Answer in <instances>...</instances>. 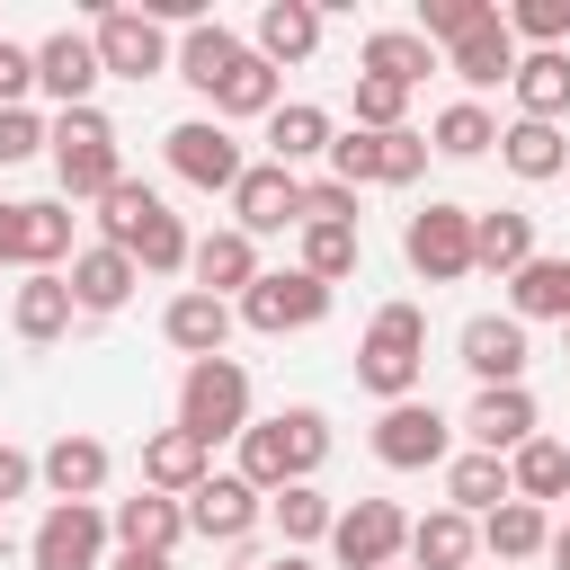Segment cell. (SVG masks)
Returning a JSON list of instances; mask_svg holds the SVG:
<instances>
[{
    "label": "cell",
    "mask_w": 570,
    "mask_h": 570,
    "mask_svg": "<svg viewBox=\"0 0 570 570\" xmlns=\"http://www.w3.org/2000/svg\"><path fill=\"white\" fill-rule=\"evenodd\" d=\"M232 330H240V312H232V303H214V294H196V285H187V294H169V312H160V338H169L187 365H196V356H223V347H232Z\"/></svg>",
    "instance_id": "d4e9b609"
},
{
    "label": "cell",
    "mask_w": 570,
    "mask_h": 570,
    "mask_svg": "<svg viewBox=\"0 0 570 570\" xmlns=\"http://www.w3.org/2000/svg\"><path fill=\"white\" fill-rule=\"evenodd\" d=\"M561 347H570V321H561Z\"/></svg>",
    "instance_id": "db71d44e"
},
{
    "label": "cell",
    "mask_w": 570,
    "mask_h": 570,
    "mask_svg": "<svg viewBox=\"0 0 570 570\" xmlns=\"http://www.w3.org/2000/svg\"><path fill=\"white\" fill-rule=\"evenodd\" d=\"M98 240L107 249H125L142 276H187V223L169 214V196L160 187H142V178H116L107 196H98Z\"/></svg>",
    "instance_id": "6da1fadb"
},
{
    "label": "cell",
    "mask_w": 570,
    "mask_h": 570,
    "mask_svg": "<svg viewBox=\"0 0 570 570\" xmlns=\"http://www.w3.org/2000/svg\"><path fill=\"white\" fill-rule=\"evenodd\" d=\"M445 454H454V419L436 401H392L374 419V463L383 472H445Z\"/></svg>",
    "instance_id": "7c38bea8"
},
{
    "label": "cell",
    "mask_w": 570,
    "mask_h": 570,
    "mask_svg": "<svg viewBox=\"0 0 570 570\" xmlns=\"http://www.w3.org/2000/svg\"><path fill=\"white\" fill-rule=\"evenodd\" d=\"M330 142H338V116L312 107V98H285V107L267 116V160L294 169V178H303V160H330Z\"/></svg>",
    "instance_id": "4316f807"
},
{
    "label": "cell",
    "mask_w": 570,
    "mask_h": 570,
    "mask_svg": "<svg viewBox=\"0 0 570 570\" xmlns=\"http://www.w3.org/2000/svg\"><path fill=\"white\" fill-rule=\"evenodd\" d=\"M392 570H410V561H392Z\"/></svg>",
    "instance_id": "11a10c76"
},
{
    "label": "cell",
    "mask_w": 570,
    "mask_h": 570,
    "mask_svg": "<svg viewBox=\"0 0 570 570\" xmlns=\"http://www.w3.org/2000/svg\"><path fill=\"white\" fill-rule=\"evenodd\" d=\"M267 517H276L285 552H303V543H330V517H338V499H330L321 481H294V490H276V499H267Z\"/></svg>",
    "instance_id": "7bdbcfd3"
},
{
    "label": "cell",
    "mask_w": 570,
    "mask_h": 570,
    "mask_svg": "<svg viewBox=\"0 0 570 570\" xmlns=\"http://www.w3.org/2000/svg\"><path fill=\"white\" fill-rule=\"evenodd\" d=\"M499 499H517L499 454H472V445H463V454H445V508H454V517H472V525H481Z\"/></svg>",
    "instance_id": "f35d334b"
},
{
    "label": "cell",
    "mask_w": 570,
    "mask_h": 570,
    "mask_svg": "<svg viewBox=\"0 0 570 570\" xmlns=\"http://www.w3.org/2000/svg\"><path fill=\"white\" fill-rule=\"evenodd\" d=\"M454 356H463V374L490 392V383H525L534 338H525V321H508V312H472V321L454 330Z\"/></svg>",
    "instance_id": "2e32d148"
},
{
    "label": "cell",
    "mask_w": 570,
    "mask_h": 570,
    "mask_svg": "<svg viewBox=\"0 0 570 570\" xmlns=\"http://www.w3.org/2000/svg\"><path fill=\"white\" fill-rule=\"evenodd\" d=\"M27 490H36V454L0 436V517H9V499H27Z\"/></svg>",
    "instance_id": "681fc988"
},
{
    "label": "cell",
    "mask_w": 570,
    "mask_h": 570,
    "mask_svg": "<svg viewBox=\"0 0 570 570\" xmlns=\"http://www.w3.org/2000/svg\"><path fill=\"white\" fill-rule=\"evenodd\" d=\"M534 428H543V419H534V392H525V383H490V392H472V410L454 419V436H463L472 454H499V463H508Z\"/></svg>",
    "instance_id": "ac0fdd59"
},
{
    "label": "cell",
    "mask_w": 570,
    "mask_h": 570,
    "mask_svg": "<svg viewBox=\"0 0 570 570\" xmlns=\"http://www.w3.org/2000/svg\"><path fill=\"white\" fill-rule=\"evenodd\" d=\"M249 53H258L267 71L312 62V53H321V9H312V0H267L258 27H249Z\"/></svg>",
    "instance_id": "484cf974"
},
{
    "label": "cell",
    "mask_w": 570,
    "mask_h": 570,
    "mask_svg": "<svg viewBox=\"0 0 570 570\" xmlns=\"http://www.w3.org/2000/svg\"><path fill=\"white\" fill-rule=\"evenodd\" d=\"M294 223H303V178L276 169V160H249L240 187H232V232L276 240V232H294Z\"/></svg>",
    "instance_id": "e0dca14e"
},
{
    "label": "cell",
    "mask_w": 570,
    "mask_h": 570,
    "mask_svg": "<svg viewBox=\"0 0 570 570\" xmlns=\"http://www.w3.org/2000/svg\"><path fill=\"white\" fill-rule=\"evenodd\" d=\"M178 508H187V534H205V543H223V552H240V543L267 525V499H258L240 472H205Z\"/></svg>",
    "instance_id": "5bb4252c"
},
{
    "label": "cell",
    "mask_w": 570,
    "mask_h": 570,
    "mask_svg": "<svg viewBox=\"0 0 570 570\" xmlns=\"http://www.w3.org/2000/svg\"><path fill=\"white\" fill-rule=\"evenodd\" d=\"M89 45H98V71H107V80H160V71L178 62V36H169L151 9H98Z\"/></svg>",
    "instance_id": "9c48e42d"
},
{
    "label": "cell",
    "mask_w": 570,
    "mask_h": 570,
    "mask_svg": "<svg viewBox=\"0 0 570 570\" xmlns=\"http://www.w3.org/2000/svg\"><path fill=\"white\" fill-rule=\"evenodd\" d=\"M356 258H365V232H347V223H294V267L321 276L330 294L356 276Z\"/></svg>",
    "instance_id": "74e56055"
},
{
    "label": "cell",
    "mask_w": 570,
    "mask_h": 570,
    "mask_svg": "<svg viewBox=\"0 0 570 570\" xmlns=\"http://www.w3.org/2000/svg\"><path fill=\"white\" fill-rule=\"evenodd\" d=\"M205 107H214V125H249V116L267 125V116L285 107V71H267L258 53H240V62H232V80H223Z\"/></svg>",
    "instance_id": "836d02e7"
},
{
    "label": "cell",
    "mask_w": 570,
    "mask_h": 570,
    "mask_svg": "<svg viewBox=\"0 0 570 570\" xmlns=\"http://www.w3.org/2000/svg\"><path fill=\"white\" fill-rule=\"evenodd\" d=\"M71 205L62 196H0V267L18 276H62L71 267Z\"/></svg>",
    "instance_id": "8992f818"
},
{
    "label": "cell",
    "mask_w": 570,
    "mask_h": 570,
    "mask_svg": "<svg viewBox=\"0 0 570 570\" xmlns=\"http://www.w3.org/2000/svg\"><path fill=\"white\" fill-rule=\"evenodd\" d=\"M45 134H53V116H45V107H0V169L36 160V151H45Z\"/></svg>",
    "instance_id": "f6af8a7d"
},
{
    "label": "cell",
    "mask_w": 570,
    "mask_h": 570,
    "mask_svg": "<svg viewBox=\"0 0 570 570\" xmlns=\"http://www.w3.org/2000/svg\"><path fill=\"white\" fill-rule=\"evenodd\" d=\"M543 552H552V570H570V517L552 525V543H543Z\"/></svg>",
    "instance_id": "816d5d0a"
},
{
    "label": "cell",
    "mask_w": 570,
    "mask_h": 570,
    "mask_svg": "<svg viewBox=\"0 0 570 570\" xmlns=\"http://www.w3.org/2000/svg\"><path fill=\"white\" fill-rule=\"evenodd\" d=\"M107 508L98 499H45L36 534H27V561L36 570H107Z\"/></svg>",
    "instance_id": "ba28073f"
},
{
    "label": "cell",
    "mask_w": 570,
    "mask_h": 570,
    "mask_svg": "<svg viewBox=\"0 0 570 570\" xmlns=\"http://www.w3.org/2000/svg\"><path fill=\"white\" fill-rule=\"evenodd\" d=\"M187 276H196V294H214V303H240V294L258 285V240L232 232V223H214V232L187 249Z\"/></svg>",
    "instance_id": "44dd1931"
},
{
    "label": "cell",
    "mask_w": 570,
    "mask_h": 570,
    "mask_svg": "<svg viewBox=\"0 0 570 570\" xmlns=\"http://www.w3.org/2000/svg\"><path fill=\"white\" fill-rule=\"evenodd\" d=\"M107 472H116V454H107L98 436H71V428L36 454V490H45V499H98Z\"/></svg>",
    "instance_id": "7402d4cb"
},
{
    "label": "cell",
    "mask_w": 570,
    "mask_h": 570,
    "mask_svg": "<svg viewBox=\"0 0 570 570\" xmlns=\"http://www.w3.org/2000/svg\"><path fill=\"white\" fill-rule=\"evenodd\" d=\"M107 570H178V561H160V552H107Z\"/></svg>",
    "instance_id": "f907efd6"
},
{
    "label": "cell",
    "mask_w": 570,
    "mask_h": 570,
    "mask_svg": "<svg viewBox=\"0 0 570 570\" xmlns=\"http://www.w3.org/2000/svg\"><path fill=\"white\" fill-rule=\"evenodd\" d=\"M481 18H490V0H428V9H419V36H428V45H454V36H472Z\"/></svg>",
    "instance_id": "bcb514c9"
},
{
    "label": "cell",
    "mask_w": 570,
    "mask_h": 570,
    "mask_svg": "<svg viewBox=\"0 0 570 570\" xmlns=\"http://www.w3.org/2000/svg\"><path fill=\"white\" fill-rule=\"evenodd\" d=\"M472 561H481V525L472 517H454L445 499L428 517H410V570H472Z\"/></svg>",
    "instance_id": "1f68e13d"
},
{
    "label": "cell",
    "mask_w": 570,
    "mask_h": 570,
    "mask_svg": "<svg viewBox=\"0 0 570 570\" xmlns=\"http://www.w3.org/2000/svg\"><path fill=\"white\" fill-rule=\"evenodd\" d=\"M169 428H187L196 445H240V428H249V365L240 356H196L187 374H178V419Z\"/></svg>",
    "instance_id": "5b68a950"
},
{
    "label": "cell",
    "mask_w": 570,
    "mask_h": 570,
    "mask_svg": "<svg viewBox=\"0 0 570 570\" xmlns=\"http://www.w3.org/2000/svg\"><path fill=\"white\" fill-rule=\"evenodd\" d=\"M499 169H508V178H525V187L570 178V134H561V125L517 116V125H499Z\"/></svg>",
    "instance_id": "f1b7e54d"
},
{
    "label": "cell",
    "mask_w": 570,
    "mask_h": 570,
    "mask_svg": "<svg viewBox=\"0 0 570 570\" xmlns=\"http://www.w3.org/2000/svg\"><path fill=\"white\" fill-rule=\"evenodd\" d=\"M330 463V419L312 410V401H294V410H276V419H249L240 428V481L258 490V499H276V490H294V481H312Z\"/></svg>",
    "instance_id": "7a4b0ae2"
},
{
    "label": "cell",
    "mask_w": 570,
    "mask_h": 570,
    "mask_svg": "<svg viewBox=\"0 0 570 570\" xmlns=\"http://www.w3.org/2000/svg\"><path fill=\"white\" fill-rule=\"evenodd\" d=\"M71 285L62 276H18L9 285V330L27 338V347H53V338H71Z\"/></svg>",
    "instance_id": "f546056e"
},
{
    "label": "cell",
    "mask_w": 570,
    "mask_h": 570,
    "mask_svg": "<svg viewBox=\"0 0 570 570\" xmlns=\"http://www.w3.org/2000/svg\"><path fill=\"white\" fill-rule=\"evenodd\" d=\"M45 151H53L62 205H98V196L125 178V134H116V116H107L98 98H89V107H62L53 134H45Z\"/></svg>",
    "instance_id": "3957f363"
},
{
    "label": "cell",
    "mask_w": 570,
    "mask_h": 570,
    "mask_svg": "<svg viewBox=\"0 0 570 570\" xmlns=\"http://www.w3.org/2000/svg\"><path fill=\"white\" fill-rule=\"evenodd\" d=\"M401 116H410V89L356 71V134H401Z\"/></svg>",
    "instance_id": "ee69618b"
},
{
    "label": "cell",
    "mask_w": 570,
    "mask_h": 570,
    "mask_svg": "<svg viewBox=\"0 0 570 570\" xmlns=\"http://www.w3.org/2000/svg\"><path fill=\"white\" fill-rule=\"evenodd\" d=\"M240 570H312L303 552H276V561H240Z\"/></svg>",
    "instance_id": "f5cc1de1"
},
{
    "label": "cell",
    "mask_w": 570,
    "mask_h": 570,
    "mask_svg": "<svg viewBox=\"0 0 570 570\" xmlns=\"http://www.w3.org/2000/svg\"><path fill=\"white\" fill-rule=\"evenodd\" d=\"M107 534H116V552H178L187 543V508L178 499H160V490H134V499H116L107 508Z\"/></svg>",
    "instance_id": "603a6c76"
},
{
    "label": "cell",
    "mask_w": 570,
    "mask_h": 570,
    "mask_svg": "<svg viewBox=\"0 0 570 570\" xmlns=\"http://www.w3.org/2000/svg\"><path fill=\"white\" fill-rule=\"evenodd\" d=\"M534 258V214H517V205H499V214H472V267L481 276H517Z\"/></svg>",
    "instance_id": "e575fe53"
},
{
    "label": "cell",
    "mask_w": 570,
    "mask_h": 570,
    "mask_svg": "<svg viewBox=\"0 0 570 570\" xmlns=\"http://www.w3.org/2000/svg\"><path fill=\"white\" fill-rule=\"evenodd\" d=\"M303 223H347V232H356V187H338V178H303Z\"/></svg>",
    "instance_id": "7dc6e473"
},
{
    "label": "cell",
    "mask_w": 570,
    "mask_h": 570,
    "mask_svg": "<svg viewBox=\"0 0 570 570\" xmlns=\"http://www.w3.org/2000/svg\"><path fill=\"white\" fill-rule=\"evenodd\" d=\"M552 543V508H534V499H499L490 517H481V552L508 570V561H534Z\"/></svg>",
    "instance_id": "d590c367"
},
{
    "label": "cell",
    "mask_w": 570,
    "mask_h": 570,
    "mask_svg": "<svg viewBox=\"0 0 570 570\" xmlns=\"http://www.w3.org/2000/svg\"><path fill=\"white\" fill-rule=\"evenodd\" d=\"M508 89H517V116L561 125V116H570V45H561V53H517Z\"/></svg>",
    "instance_id": "8d00e7d4"
},
{
    "label": "cell",
    "mask_w": 570,
    "mask_h": 570,
    "mask_svg": "<svg viewBox=\"0 0 570 570\" xmlns=\"http://www.w3.org/2000/svg\"><path fill=\"white\" fill-rule=\"evenodd\" d=\"M240 53H249V36H232L223 18H196V27H178V62H169V80H187L196 98H214V89L232 80Z\"/></svg>",
    "instance_id": "cb8c5ba5"
},
{
    "label": "cell",
    "mask_w": 570,
    "mask_h": 570,
    "mask_svg": "<svg viewBox=\"0 0 570 570\" xmlns=\"http://www.w3.org/2000/svg\"><path fill=\"white\" fill-rule=\"evenodd\" d=\"M258 338H294V330H321L330 321V285L321 276H303V267H258V285L232 303Z\"/></svg>",
    "instance_id": "30bf717a"
},
{
    "label": "cell",
    "mask_w": 570,
    "mask_h": 570,
    "mask_svg": "<svg viewBox=\"0 0 570 570\" xmlns=\"http://www.w3.org/2000/svg\"><path fill=\"white\" fill-rule=\"evenodd\" d=\"M205 472H214V445H196L187 428H151V436H142V490H160V499H187Z\"/></svg>",
    "instance_id": "4dcf8cb0"
},
{
    "label": "cell",
    "mask_w": 570,
    "mask_h": 570,
    "mask_svg": "<svg viewBox=\"0 0 570 570\" xmlns=\"http://www.w3.org/2000/svg\"><path fill=\"white\" fill-rule=\"evenodd\" d=\"M445 71L463 80V98H481V89H499V80L517 71V36L499 27V9H490L472 36H454V45H445Z\"/></svg>",
    "instance_id": "83f0119b"
},
{
    "label": "cell",
    "mask_w": 570,
    "mask_h": 570,
    "mask_svg": "<svg viewBox=\"0 0 570 570\" xmlns=\"http://www.w3.org/2000/svg\"><path fill=\"white\" fill-rule=\"evenodd\" d=\"M27 98H36V45L0 36V107H27Z\"/></svg>",
    "instance_id": "c3c4849f"
},
{
    "label": "cell",
    "mask_w": 570,
    "mask_h": 570,
    "mask_svg": "<svg viewBox=\"0 0 570 570\" xmlns=\"http://www.w3.org/2000/svg\"><path fill=\"white\" fill-rule=\"evenodd\" d=\"M419 374H428V312L419 303H374V321L356 338V392H374L392 410V401H419Z\"/></svg>",
    "instance_id": "277c9868"
},
{
    "label": "cell",
    "mask_w": 570,
    "mask_h": 570,
    "mask_svg": "<svg viewBox=\"0 0 570 570\" xmlns=\"http://www.w3.org/2000/svg\"><path fill=\"white\" fill-rule=\"evenodd\" d=\"M508 321H570V258H525L508 276Z\"/></svg>",
    "instance_id": "ab89813d"
},
{
    "label": "cell",
    "mask_w": 570,
    "mask_h": 570,
    "mask_svg": "<svg viewBox=\"0 0 570 570\" xmlns=\"http://www.w3.org/2000/svg\"><path fill=\"white\" fill-rule=\"evenodd\" d=\"M160 151H169V169H178L187 187H205V196H232V187H240V169H249V151H240V142H232V125H214V116L169 125V134H160Z\"/></svg>",
    "instance_id": "4fadbf2b"
},
{
    "label": "cell",
    "mask_w": 570,
    "mask_h": 570,
    "mask_svg": "<svg viewBox=\"0 0 570 570\" xmlns=\"http://www.w3.org/2000/svg\"><path fill=\"white\" fill-rule=\"evenodd\" d=\"M107 71H98V45H89V27H53L45 45H36V89L53 98V116L62 107H89V89H98Z\"/></svg>",
    "instance_id": "ffe728a7"
},
{
    "label": "cell",
    "mask_w": 570,
    "mask_h": 570,
    "mask_svg": "<svg viewBox=\"0 0 570 570\" xmlns=\"http://www.w3.org/2000/svg\"><path fill=\"white\" fill-rule=\"evenodd\" d=\"M428 151H445V160H481V151H499V116H490L481 98H454V107H436Z\"/></svg>",
    "instance_id": "b9f144b4"
},
{
    "label": "cell",
    "mask_w": 570,
    "mask_h": 570,
    "mask_svg": "<svg viewBox=\"0 0 570 570\" xmlns=\"http://www.w3.org/2000/svg\"><path fill=\"white\" fill-rule=\"evenodd\" d=\"M330 552H338V570H392V561L410 552L401 499H356V508H338V517H330Z\"/></svg>",
    "instance_id": "9a60e30c"
},
{
    "label": "cell",
    "mask_w": 570,
    "mask_h": 570,
    "mask_svg": "<svg viewBox=\"0 0 570 570\" xmlns=\"http://www.w3.org/2000/svg\"><path fill=\"white\" fill-rule=\"evenodd\" d=\"M419 169H428V134H410V125L401 134H356L347 125L330 142V178L338 187H410Z\"/></svg>",
    "instance_id": "8fae6325"
},
{
    "label": "cell",
    "mask_w": 570,
    "mask_h": 570,
    "mask_svg": "<svg viewBox=\"0 0 570 570\" xmlns=\"http://www.w3.org/2000/svg\"><path fill=\"white\" fill-rule=\"evenodd\" d=\"M508 490H517V499H534V508L570 499V445H552V436H525V445L508 454Z\"/></svg>",
    "instance_id": "60d3db41"
},
{
    "label": "cell",
    "mask_w": 570,
    "mask_h": 570,
    "mask_svg": "<svg viewBox=\"0 0 570 570\" xmlns=\"http://www.w3.org/2000/svg\"><path fill=\"white\" fill-rule=\"evenodd\" d=\"M62 285H71V312H80V321H107V312H125V303H134L142 267H134L125 249H107V240H80V249H71V267H62Z\"/></svg>",
    "instance_id": "d6986e66"
},
{
    "label": "cell",
    "mask_w": 570,
    "mask_h": 570,
    "mask_svg": "<svg viewBox=\"0 0 570 570\" xmlns=\"http://www.w3.org/2000/svg\"><path fill=\"white\" fill-rule=\"evenodd\" d=\"M356 71H365V80H392V89H419V80L436 71V45H428L419 27H374V36L356 45Z\"/></svg>",
    "instance_id": "d6a6232c"
},
{
    "label": "cell",
    "mask_w": 570,
    "mask_h": 570,
    "mask_svg": "<svg viewBox=\"0 0 570 570\" xmlns=\"http://www.w3.org/2000/svg\"><path fill=\"white\" fill-rule=\"evenodd\" d=\"M401 258H410V276H428V285H454V276H472V205H454V196H428V205L401 223Z\"/></svg>",
    "instance_id": "52a82bcc"
}]
</instances>
